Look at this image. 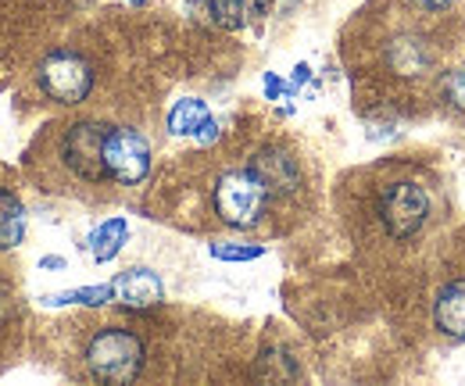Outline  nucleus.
I'll return each instance as SVG.
<instances>
[{
	"mask_svg": "<svg viewBox=\"0 0 465 386\" xmlns=\"http://www.w3.org/2000/svg\"><path fill=\"white\" fill-rule=\"evenodd\" d=\"M143 340L122 326H101L83 347L86 376L97 383H133L143 372Z\"/></svg>",
	"mask_w": 465,
	"mask_h": 386,
	"instance_id": "f257e3e1",
	"label": "nucleus"
},
{
	"mask_svg": "<svg viewBox=\"0 0 465 386\" xmlns=\"http://www.w3.org/2000/svg\"><path fill=\"white\" fill-rule=\"evenodd\" d=\"M272 190L251 172V165L230 168L215 183V215L230 229H254L265 219Z\"/></svg>",
	"mask_w": 465,
	"mask_h": 386,
	"instance_id": "f03ea898",
	"label": "nucleus"
},
{
	"mask_svg": "<svg viewBox=\"0 0 465 386\" xmlns=\"http://www.w3.org/2000/svg\"><path fill=\"white\" fill-rule=\"evenodd\" d=\"M104 140H108V125H101V122H68V125H61L58 147H54L58 165L86 186H101L108 179Z\"/></svg>",
	"mask_w": 465,
	"mask_h": 386,
	"instance_id": "7ed1b4c3",
	"label": "nucleus"
},
{
	"mask_svg": "<svg viewBox=\"0 0 465 386\" xmlns=\"http://www.w3.org/2000/svg\"><path fill=\"white\" fill-rule=\"evenodd\" d=\"M36 86L47 101L54 104H83L94 90V68L90 61L79 54V51H68V47H58L36 64Z\"/></svg>",
	"mask_w": 465,
	"mask_h": 386,
	"instance_id": "20e7f679",
	"label": "nucleus"
},
{
	"mask_svg": "<svg viewBox=\"0 0 465 386\" xmlns=\"http://www.w3.org/2000/svg\"><path fill=\"white\" fill-rule=\"evenodd\" d=\"M376 212L383 229L394 236V240H411L422 233L426 215H430V197L419 183H391L380 190L376 197Z\"/></svg>",
	"mask_w": 465,
	"mask_h": 386,
	"instance_id": "39448f33",
	"label": "nucleus"
},
{
	"mask_svg": "<svg viewBox=\"0 0 465 386\" xmlns=\"http://www.w3.org/2000/svg\"><path fill=\"white\" fill-rule=\"evenodd\" d=\"M104 168H108V179L118 186H140L151 175V144L143 140V133H136L129 125L108 129Z\"/></svg>",
	"mask_w": 465,
	"mask_h": 386,
	"instance_id": "423d86ee",
	"label": "nucleus"
},
{
	"mask_svg": "<svg viewBox=\"0 0 465 386\" xmlns=\"http://www.w3.org/2000/svg\"><path fill=\"white\" fill-rule=\"evenodd\" d=\"M251 172L272 190V197L276 193H297L301 190V162L293 158L291 151H283V147H262L251 162Z\"/></svg>",
	"mask_w": 465,
	"mask_h": 386,
	"instance_id": "0eeeda50",
	"label": "nucleus"
},
{
	"mask_svg": "<svg viewBox=\"0 0 465 386\" xmlns=\"http://www.w3.org/2000/svg\"><path fill=\"white\" fill-rule=\"evenodd\" d=\"M112 286H115L118 304H122V308H133V312L154 308V304H162V297H165L162 279H158V272H151V269H129V272H118V276L112 279Z\"/></svg>",
	"mask_w": 465,
	"mask_h": 386,
	"instance_id": "6e6552de",
	"label": "nucleus"
},
{
	"mask_svg": "<svg viewBox=\"0 0 465 386\" xmlns=\"http://www.w3.org/2000/svg\"><path fill=\"white\" fill-rule=\"evenodd\" d=\"M433 319H437V330L451 340H465V279L459 282H448L437 297V308H433Z\"/></svg>",
	"mask_w": 465,
	"mask_h": 386,
	"instance_id": "1a4fd4ad",
	"label": "nucleus"
},
{
	"mask_svg": "<svg viewBox=\"0 0 465 386\" xmlns=\"http://www.w3.org/2000/svg\"><path fill=\"white\" fill-rule=\"evenodd\" d=\"M25 240V208L15 190L0 186V254L22 247Z\"/></svg>",
	"mask_w": 465,
	"mask_h": 386,
	"instance_id": "9d476101",
	"label": "nucleus"
},
{
	"mask_svg": "<svg viewBox=\"0 0 465 386\" xmlns=\"http://www.w3.org/2000/svg\"><path fill=\"white\" fill-rule=\"evenodd\" d=\"M125 236H129V222H125V219L101 222V225L90 233V254H94V262H97V265L112 262L118 251H122Z\"/></svg>",
	"mask_w": 465,
	"mask_h": 386,
	"instance_id": "9b49d317",
	"label": "nucleus"
},
{
	"mask_svg": "<svg viewBox=\"0 0 465 386\" xmlns=\"http://www.w3.org/2000/svg\"><path fill=\"white\" fill-rule=\"evenodd\" d=\"M265 11V0H208V15L223 29H240Z\"/></svg>",
	"mask_w": 465,
	"mask_h": 386,
	"instance_id": "f8f14e48",
	"label": "nucleus"
},
{
	"mask_svg": "<svg viewBox=\"0 0 465 386\" xmlns=\"http://www.w3.org/2000/svg\"><path fill=\"white\" fill-rule=\"evenodd\" d=\"M208 118H212V111H208L204 101H197V97L175 101L173 111H169V133L173 136H197Z\"/></svg>",
	"mask_w": 465,
	"mask_h": 386,
	"instance_id": "ddd939ff",
	"label": "nucleus"
},
{
	"mask_svg": "<svg viewBox=\"0 0 465 386\" xmlns=\"http://www.w3.org/2000/svg\"><path fill=\"white\" fill-rule=\"evenodd\" d=\"M387 57H391V68L401 75H422L430 68V51L422 47V40H411V36L394 40Z\"/></svg>",
	"mask_w": 465,
	"mask_h": 386,
	"instance_id": "4468645a",
	"label": "nucleus"
},
{
	"mask_svg": "<svg viewBox=\"0 0 465 386\" xmlns=\"http://www.w3.org/2000/svg\"><path fill=\"white\" fill-rule=\"evenodd\" d=\"M115 301V286L104 282V286H79V290H61V293H47L40 297V304L47 308H64V304H86V308H101Z\"/></svg>",
	"mask_w": 465,
	"mask_h": 386,
	"instance_id": "2eb2a0df",
	"label": "nucleus"
},
{
	"mask_svg": "<svg viewBox=\"0 0 465 386\" xmlns=\"http://www.w3.org/2000/svg\"><path fill=\"white\" fill-rule=\"evenodd\" d=\"M262 254H265L262 243H212V258L219 262H254Z\"/></svg>",
	"mask_w": 465,
	"mask_h": 386,
	"instance_id": "dca6fc26",
	"label": "nucleus"
},
{
	"mask_svg": "<svg viewBox=\"0 0 465 386\" xmlns=\"http://www.w3.org/2000/svg\"><path fill=\"white\" fill-rule=\"evenodd\" d=\"M444 101H448L451 108L465 111V64H459V68L448 75V83H444Z\"/></svg>",
	"mask_w": 465,
	"mask_h": 386,
	"instance_id": "f3484780",
	"label": "nucleus"
},
{
	"mask_svg": "<svg viewBox=\"0 0 465 386\" xmlns=\"http://www.w3.org/2000/svg\"><path fill=\"white\" fill-rule=\"evenodd\" d=\"M265 94H269V101H280L287 94V86H283V79L276 72H265Z\"/></svg>",
	"mask_w": 465,
	"mask_h": 386,
	"instance_id": "a211bd4d",
	"label": "nucleus"
},
{
	"mask_svg": "<svg viewBox=\"0 0 465 386\" xmlns=\"http://www.w3.org/2000/svg\"><path fill=\"white\" fill-rule=\"evenodd\" d=\"M215 136H219V125H215V118H208V122L201 125V133H197V140H201V144H212Z\"/></svg>",
	"mask_w": 465,
	"mask_h": 386,
	"instance_id": "6ab92c4d",
	"label": "nucleus"
},
{
	"mask_svg": "<svg viewBox=\"0 0 465 386\" xmlns=\"http://www.w3.org/2000/svg\"><path fill=\"white\" fill-rule=\"evenodd\" d=\"M40 269H64V258H58V254H47V258H40Z\"/></svg>",
	"mask_w": 465,
	"mask_h": 386,
	"instance_id": "aec40b11",
	"label": "nucleus"
},
{
	"mask_svg": "<svg viewBox=\"0 0 465 386\" xmlns=\"http://www.w3.org/2000/svg\"><path fill=\"white\" fill-rule=\"evenodd\" d=\"M301 83H308V64H297V68H293V83H291V90H297Z\"/></svg>",
	"mask_w": 465,
	"mask_h": 386,
	"instance_id": "412c9836",
	"label": "nucleus"
},
{
	"mask_svg": "<svg viewBox=\"0 0 465 386\" xmlns=\"http://www.w3.org/2000/svg\"><path fill=\"white\" fill-rule=\"evenodd\" d=\"M411 4H419V7H426V11H440V7H448L451 0H411Z\"/></svg>",
	"mask_w": 465,
	"mask_h": 386,
	"instance_id": "4be33fe9",
	"label": "nucleus"
},
{
	"mask_svg": "<svg viewBox=\"0 0 465 386\" xmlns=\"http://www.w3.org/2000/svg\"><path fill=\"white\" fill-rule=\"evenodd\" d=\"M129 4H143V0H129Z\"/></svg>",
	"mask_w": 465,
	"mask_h": 386,
	"instance_id": "5701e85b",
	"label": "nucleus"
}]
</instances>
